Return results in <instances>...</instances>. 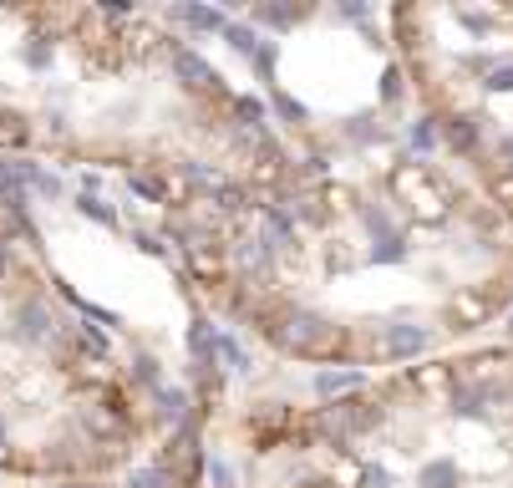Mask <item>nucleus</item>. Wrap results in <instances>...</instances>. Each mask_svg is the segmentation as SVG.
<instances>
[{
  "mask_svg": "<svg viewBox=\"0 0 513 488\" xmlns=\"http://www.w3.org/2000/svg\"><path fill=\"white\" fill-rule=\"evenodd\" d=\"M163 438L133 351L56 275L36 224L0 193V478L112 484Z\"/></svg>",
  "mask_w": 513,
  "mask_h": 488,
  "instance_id": "20e7f679",
  "label": "nucleus"
},
{
  "mask_svg": "<svg viewBox=\"0 0 513 488\" xmlns=\"http://www.w3.org/2000/svg\"><path fill=\"white\" fill-rule=\"evenodd\" d=\"M133 193L188 300L280 362L381 377L488 341L513 311V229L432 142Z\"/></svg>",
  "mask_w": 513,
  "mask_h": 488,
  "instance_id": "f257e3e1",
  "label": "nucleus"
},
{
  "mask_svg": "<svg viewBox=\"0 0 513 488\" xmlns=\"http://www.w3.org/2000/svg\"><path fill=\"white\" fill-rule=\"evenodd\" d=\"M0 153L158 178L275 184L300 158L269 112L163 11L0 5Z\"/></svg>",
  "mask_w": 513,
  "mask_h": 488,
  "instance_id": "f03ea898",
  "label": "nucleus"
},
{
  "mask_svg": "<svg viewBox=\"0 0 513 488\" xmlns=\"http://www.w3.org/2000/svg\"><path fill=\"white\" fill-rule=\"evenodd\" d=\"M387 31L427 142L513 229V0L391 5Z\"/></svg>",
  "mask_w": 513,
  "mask_h": 488,
  "instance_id": "39448f33",
  "label": "nucleus"
},
{
  "mask_svg": "<svg viewBox=\"0 0 513 488\" xmlns=\"http://www.w3.org/2000/svg\"><path fill=\"white\" fill-rule=\"evenodd\" d=\"M244 488H513V336L229 423Z\"/></svg>",
  "mask_w": 513,
  "mask_h": 488,
  "instance_id": "7ed1b4c3",
  "label": "nucleus"
}]
</instances>
